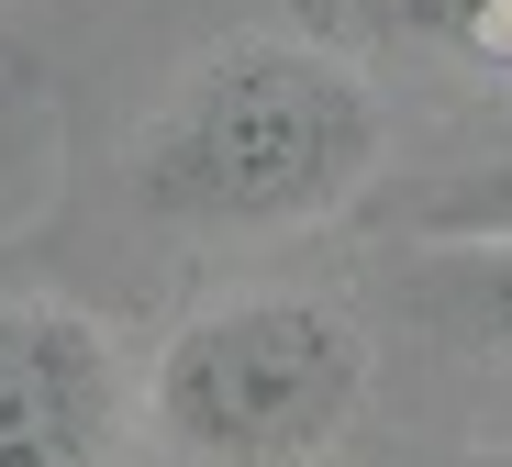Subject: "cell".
Wrapping results in <instances>:
<instances>
[{"instance_id": "3", "label": "cell", "mask_w": 512, "mask_h": 467, "mask_svg": "<svg viewBox=\"0 0 512 467\" xmlns=\"http://www.w3.org/2000/svg\"><path fill=\"white\" fill-rule=\"evenodd\" d=\"M123 356L67 301H0V467H112Z\"/></svg>"}, {"instance_id": "1", "label": "cell", "mask_w": 512, "mask_h": 467, "mask_svg": "<svg viewBox=\"0 0 512 467\" xmlns=\"http://www.w3.org/2000/svg\"><path fill=\"white\" fill-rule=\"evenodd\" d=\"M379 89L334 45H223L134 145V201L167 223H323L379 167Z\"/></svg>"}, {"instance_id": "6", "label": "cell", "mask_w": 512, "mask_h": 467, "mask_svg": "<svg viewBox=\"0 0 512 467\" xmlns=\"http://www.w3.org/2000/svg\"><path fill=\"white\" fill-rule=\"evenodd\" d=\"M468 234H512V167L446 178V190L412 212V245H468Z\"/></svg>"}, {"instance_id": "5", "label": "cell", "mask_w": 512, "mask_h": 467, "mask_svg": "<svg viewBox=\"0 0 512 467\" xmlns=\"http://www.w3.org/2000/svg\"><path fill=\"white\" fill-rule=\"evenodd\" d=\"M423 301L435 323L479 334L512 356V234H468V245H423Z\"/></svg>"}, {"instance_id": "4", "label": "cell", "mask_w": 512, "mask_h": 467, "mask_svg": "<svg viewBox=\"0 0 512 467\" xmlns=\"http://www.w3.org/2000/svg\"><path fill=\"white\" fill-rule=\"evenodd\" d=\"M301 45H501L512 0H279Z\"/></svg>"}, {"instance_id": "2", "label": "cell", "mask_w": 512, "mask_h": 467, "mask_svg": "<svg viewBox=\"0 0 512 467\" xmlns=\"http://www.w3.org/2000/svg\"><path fill=\"white\" fill-rule=\"evenodd\" d=\"M145 401L212 467H312L368 401V334L334 301H223L167 334Z\"/></svg>"}]
</instances>
